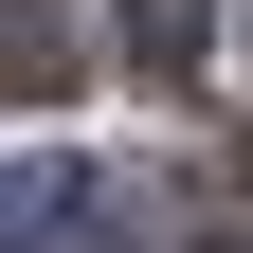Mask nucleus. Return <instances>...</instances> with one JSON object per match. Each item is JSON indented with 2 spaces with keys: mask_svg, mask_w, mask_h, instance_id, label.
I'll list each match as a JSON object with an SVG mask.
<instances>
[{
  "mask_svg": "<svg viewBox=\"0 0 253 253\" xmlns=\"http://www.w3.org/2000/svg\"><path fill=\"white\" fill-rule=\"evenodd\" d=\"M163 199L145 181H90V163H0V253H145Z\"/></svg>",
  "mask_w": 253,
  "mask_h": 253,
  "instance_id": "nucleus-1",
  "label": "nucleus"
},
{
  "mask_svg": "<svg viewBox=\"0 0 253 253\" xmlns=\"http://www.w3.org/2000/svg\"><path fill=\"white\" fill-rule=\"evenodd\" d=\"M109 18H126V54H145V73H199V54H217V0H109Z\"/></svg>",
  "mask_w": 253,
  "mask_h": 253,
  "instance_id": "nucleus-2",
  "label": "nucleus"
},
{
  "mask_svg": "<svg viewBox=\"0 0 253 253\" xmlns=\"http://www.w3.org/2000/svg\"><path fill=\"white\" fill-rule=\"evenodd\" d=\"M0 90H73V37H54L37 0H0Z\"/></svg>",
  "mask_w": 253,
  "mask_h": 253,
  "instance_id": "nucleus-3",
  "label": "nucleus"
},
{
  "mask_svg": "<svg viewBox=\"0 0 253 253\" xmlns=\"http://www.w3.org/2000/svg\"><path fill=\"white\" fill-rule=\"evenodd\" d=\"M199 253H253V235H199Z\"/></svg>",
  "mask_w": 253,
  "mask_h": 253,
  "instance_id": "nucleus-4",
  "label": "nucleus"
}]
</instances>
